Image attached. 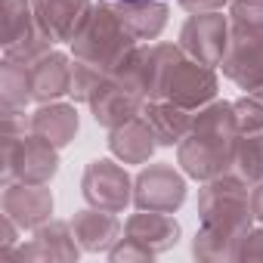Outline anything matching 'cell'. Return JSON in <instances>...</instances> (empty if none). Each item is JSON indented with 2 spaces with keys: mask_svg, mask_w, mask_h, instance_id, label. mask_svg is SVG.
I'll use <instances>...</instances> for the list:
<instances>
[{
  "mask_svg": "<svg viewBox=\"0 0 263 263\" xmlns=\"http://www.w3.org/2000/svg\"><path fill=\"white\" fill-rule=\"evenodd\" d=\"M238 124L232 102H208L192 115V130L177 146V161L192 180H217L232 171L238 149Z\"/></svg>",
  "mask_w": 263,
  "mask_h": 263,
  "instance_id": "1",
  "label": "cell"
},
{
  "mask_svg": "<svg viewBox=\"0 0 263 263\" xmlns=\"http://www.w3.org/2000/svg\"><path fill=\"white\" fill-rule=\"evenodd\" d=\"M137 47V37L130 34L115 10V4H96L84 28L71 41V53L81 62H90L102 71H115Z\"/></svg>",
  "mask_w": 263,
  "mask_h": 263,
  "instance_id": "2",
  "label": "cell"
},
{
  "mask_svg": "<svg viewBox=\"0 0 263 263\" xmlns=\"http://www.w3.org/2000/svg\"><path fill=\"white\" fill-rule=\"evenodd\" d=\"M251 183H245L238 174H223L217 180H208L198 192V217L201 226L211 232H220L226 238H238L251 229L254 211H251Z\"/></svg>",
  "mask_w": 263,
  "mask_h": 263,
  "instance_id": "3",
  "label": "cell"
},
{
  "mask_svg": "<svg viewBox=\"0 0 263 263\" xmlns=\"http://www.w3.org/2000/svg\"><path fill=\"white\" fill-rule=\"evenodd\" d=\"M4 183H34V186H47L56 171H59V149L50 146L47 140L34 137L28 130L16 134V130H4Z\"/></svg>",
  "mask_w": 263,
  "mask_h": 263,
  "instance_id": "4",
  "label": "cell"
},
{
  "mask_svg": "<svg viewBox=\"0 0 263 263\" xmlns=\"http://www.w3.org/2000/svg\"><path fill=\"white\" fill-rule=\"evenodd\" d=\"M81 192L84 201L111 214H121L130 201H134V180L127 177V171L111 161V158H96L87 164L81 177Z\"/></svg>",
  "mask_w": 263,
  "mask_h": 263,
  "instance_id": "5",
  "label": "cell"
},
{
  "mask_svg": "<svg viewBox=\"0 0 263 263\" xmlns=\"http://www.w3.org/2000/svg\"><path fill=\"white\" fill-rule=\"evenodd\" d=\"M229 19L214 10V13H192L180 31V47L189 59L204 62V65H220L226 50H229Z\"/></svg>",
  "mask_w": 263,
  "mask_h": 263,
  "instance_id": "6",
  "label": "cell"
},
{
  "mask_svg": "<svg viewBox=\"0 0 263 263\" xmlns=\"http://www.w3.org/2000/svg\"><path fill=\"white\" fill-rule=\"evenodd\" d=\"M186 201V180L171 164H149L134 180V204L137 211H161L177 214Z\"/></svg>",
  "mask_w": 263,
  "mask_h": 263,
  "instance_id": "7",
  "label": "cell"
},
{
  "mask_svg": "<svg viewBox=\"0 0 263 263\" xmlns=\"http://www.w3.org/2000/svg\"><path fill=\"white\" fill-rule=\"evenodd\" d=\"M217 87L220 84H217L214 65H204V62H195V59L183 56L171 68V74L164 81V96L161 99H171V102H177V105L192 111V108H201V105L214 102Z\"/></svg>",
  "mask_w": 263,
  "mask_h": 263,
  "instance_id": "8",
  "label": "cell"
},
{
  "mask_svg": "<svg viewBox=\"0 0 263 263\" xmlns=\"http://www.w3.org/2000/svg\"><path fill=\"white\" fill-rule=\"evenodd\" d=\"M78 238L71 232V223L47 220L34 229V238L28 245H19L13 251H0V263H44V260H78Z\"/></svg>",
  "mask_w": 263,
  "mask_h": 263,
  "instance_id": "9",
  "label": "cell"
},
{
  "mask_svg": "<svg viewBox=\"0 0 263 263\" xmlns=\"http://www.w3.org/2000/svg\"><path fill=\"white\" fill-rule=\"evenodd\" d=\"M220 68L241 90L248 93L260 90L263 87V34H232Z\"/></svg>",
  "mask_w": 263,
  "mask_h": 263,
  "instance_id": "10",
  "label": "cell"
},
{
  "mask_svg": "<svg viewBox=\"0 0 263 263\" xmlns=\"http://www.w3.org/2000/svg\"><path fill=\"white\" fill-rule=\"evenodd\" d=\"M4 214L19 229H37L47 220H53V192L47 186L34 183H7L4 189Z\"/></svg>",
  "mask_w": 263,
  "mask_h": 263,
  "instance_id": "11",
  "label": "cell"
},
{
  "mask_svg": "<svg viewBox=\"0 0 263 263\" xmlns=\"http://www.w3.org/2000/svg\"><path fill=\"white\" fill-rule=\"evenodd\" d=\"M143 108H146V96H140L137 90L121 84L115 74H108V81L90 99V111H93L96 124L105 130H115L127 121H134L137 115H143Z\"/></svg>",
  "mask_w": 263,
  "mask_h": 263,
  "instance_id": "12",
  "label": "cell"
},
{
  "mask_svg": "<svg viewBox=\"0 0 263 263\" xmlns=\"http://www.w3.org/2000/svg\"><path fill=\"white\" fill-rule=\"evenodd\" d=\"M34 4V16L37 25L53 34V41H65L71 44L74 34L84 28V22L93 13L90 0H31Z\"/></svg>",
  "mask_w": 263,
  "mask_h": 263,
  "instance_id": "13",
  "label": "cell"
},
{
  "mask_svg": "<svg viewBox=\"0 0 263 263\" xmlns=\"http://www.w3.org/2000/svg\"><path fill=\"white\" fill-rule=\"evenodd\" d=\"M71 232L81 245V251H90V254H108L118 238H121V223L111 211H102V208H84L71 217Z\"/></svg>",
  "mask_w": 263,
  "mask_h": 263,
  "instance_id": "14",
  "label": "cell"
},
{
  "mask_svg": "<svg viewBox=\"0 0 263 263\" xmlns=\"http://www.w3.org/2000/svg\"><path fill=\"white\" fill-rule=\"evenodd\" d=\"M180 232H183L180 223L171 214H161V211H137L134 217H127V223H124V235L140 241L152 254L171 251L180 241Z\"/></svg>",
  "mask_w": 263,
  "mask_h": 263,
  "instance_id": "15",
  "label": "cell"
},
{
  "mask_svg": "<svg viewBox=\"0 0 263 263\" xmlns=\"http://www.w3.org/2000/svg\"><path fill=\"white\" fill-rule=\"evenodd\" d=\"M108 149H111V155L121 164H146L155 155L158 140L152 134L149 121L143 115H137L134 121H127V124L108 130Z\"/></svg>",
  "mask_w": 263,
  "mask_h": 263,
  "instance_id": "16",
  "label": "cell"
},
{
  "mask_svg": "<svg viewBox=\"0 0 263 263\" xmlns=\"http://www.w3.org/2000/svg\"><path fill=\"white\" fill-rule=\"evenodd\" d=\"M78 127H81V118H78V108L68 105V102H44L31 121H28V130L34 137L47 140L50 146L56 149H65L74 137H78Z\"/></svg>",
  "mask_w": 263,
  "mask_h": 263,
  "instance_id": "17",
  "label": "cell"
},
{
  "mask_svg": "<svg viewBox=\"0 0 263 263\" xmlns=\"http://www.w3.org/2000/svg\"><path fill=\"white\" fill-rule=\"evenodd\" d=\"M71 90V62L65 53H44L37 62H31V93L34 102H56Z\"/></svg>",
  "mask_w": 263,
  "mask_h": 263,
  "instance_id": "18",
  "label": "cell"
},
{
  "mask_svg": "<svg viewBox=\"0 0 263 263\" xmlns=\"http://www.w3.org/2000/svg\"><path fill=\"white\" fill-rule=\"evenodd\" d=\"M124 28L137 41H155L167 25V4L164 0H111Z\"/></svg>",
  "mask_w": 263,
  "mask_h": 263,
  "instance_id": "19",
  "label": "cell"
},
{
  "mask_svg": "<svg viewBox=\"0 0 263 263\" xmlns=\"http://www.w3.org/2000/svg\"><path fill=\"white\" fill-rule=\"evenodd\" d=\"M143 118L149 121L158 146H180L186 134L192 130V115L189 108L171 102V99H146Z\"/></svg>",
  "mask_w": 263,
  "mask_h": 263,
  "instance_id": "20",
  "label": "cell"
},
{
  "mask_svg": "<svg viewBox=\"0 0 263 263\" xmlns=\"http://www.w3.org/2000/svg\"><path fill=\"white\" fill-rule=\"evenodd\" d=\"M37 28L31 0H0V44L10 47Z\"/></svg>",
  "mask_w": 263,
  "mask_h": 263,
  "instance_id": "21",
  "label": "cell"
},
{
  "mask_svg": "<svg viewBox=\"0 0 263 263\" xmlns=\"http://www.w3.org/2000/svg\"><path fill=\"white\" fill-rule=\"evenodd\" d=\"M0 99H4V108H25L28 102H34L31 65L4 59V65H0Z\"/></svg>",
  "mask_w": 263,
  "mask_h": 263,
  "instance_id": "22",
  "label": "cell"
},
{
  "mask_svg": "<svg viewBox=\"0 0 263 263\" xmlns=\"http://www.w3.org/2000/svg\"><path fill=\"white\" fill-rule=\"evenodd\" d=\"M232 171L245 183H251V186L263 180V134H251V137H241L238 140Z\"/></svg>",
  "mask_w": 263,
  "mask_h": 263,
  "instance_id": "23",
  "label": "cell"
},
{
  "mask_svg": "<svg viewBox=\"0 0 263 263\" xmlns=\"http://www.w3.org/2000/svg\"><path fill=\"white\" fill-rule=\"evenodd\" d=\"M192 257L195 260H235L238 257V238H226L211 229H198L192 241Z\"/></svg>",
  "mask_w": 263,
  "mask_h": 263,
  "instance_id": "24",
  "label": "cell"
},
{
  "mask_svg": "<svg viewBox=\"0 0 263 263\" xmlns=\"http://www.w3.org/2000/svg\"><path fill=\"white\" fill-rule=\"evenodd\" d=\"M108 81V71H102V68H96V65H90V62H81V59H74V65H71V90H68V96L74 99V102H87L90 105V99L99 93V87Z\"/></svg>",
  "mask_w": 263,
  "mask_h": 263,
  "instance_id": "25",
  "label": "cell"
},
{
  "mask_svg": "<svg viewBox=\"0 0 263 263\" xmlns=\"http://www.w3.org/2000/svg\"><path fill=\"white\" fill-rule=\"evenodd\" d=\"M53 34H47L41 25L28 34V37H22V41H16V44H10V47H4V59H16V62H25V65H31V62H37L44 53H50L53 50Z\"/></svg>",
  "mask_w": 263,
  "mask_h": 263,
  "instance_id": "26",
  "label": "cell"
},
{
  "mask_svg": "<svg viewBox=\"0 0 263 263\" xmlns=\"http://www.w3.org/2000/svg\"><path fill=\"white\" fill-rule=\"evenodd\" d=\"M229 25L232 34H263V0H232Z\"/></svg>",
  "mask_w": 263,
  "mask_h": 263,
  "instance_id": "27",
  "label": "cell"
},
{
  "mask_svg": "<svg viewBox=\"0 0 263 263\" xmlns=\"http://www.w3.org/2000/svg\"><path fill=\"white\" fill-rule=\"evenodd\" d=\"M232 108H235V124H238V134H241V137L263 134V99H257V96L251 93V96L235 99Z\"/></svg>",
  "mask_w": 263,
  "mask_h": 263,
  "instance_id": "28",
  "label": "cell"
},
{
  "mask_svg": "<svg viewBox=\"0 0 263 263\" xmlns=\"http://www.w3.org/2000/svg\"><path fill=\"white\" fill-rule=\"evenodd\" d=\"M152 257L155 254L149 248H143L140 241H134L130 235L118 238V245L108 251V260H115V263H140V260H152Z\"/></svg>",
  "mask_w": 263,
  "mask_h": 263,
  "instance_id": "29",
  "label": "cell"
},
{
  "mask_svg": "<svg viewBox=\"0 0 263 263\" xmlns=\"http://www.w3.org/2000/svg\"><path fill=\"white\" fill-rule=\"evenodd\" d=\"M235 260H263V226L260 229H248L241 235Z\"/></svg>",
  "mask_w": 263,
  "mask_h": 263,
  "instance_id": "30",
  "label": "cell"
},
{
  "mask_svg": "<svg viewBox=\"0 0 263 263\" xmlns=\"http://www.w3.org/2000/svg\"><path fill=\"white\" fill-rule=\"evenodd\" d=\"M229 0H180V7L189 10V13H214V10H223Z\"/></svg>",
  "mask_w": 263,
  "mask_h": 263,
  "instance_id": "31",
  "label": "cell"
},
{
  "mask_svg": "<svg viewBox=\"0 0 263 263\" xmlns=\"http://www.w3.org/2000/svg\"><path fill=\"white\" fill-rule=\"evenodd\" d=\"M251 211H254V220L263 223V180L254 183V189H251Z\"/></svg>",
  "mask_w": 263,
  "mask_h": 263,
  "instance_id": "32",
  "label": "cell"
},
{
  "mask_svg": "<svg viewBox=\"0 0 263 263\" xmlns=\"http://www.w3.org/2000/svg\"><path fill=\"white\" fill-rule=\"evenodd\" d=\"M254 96H257V99H263V87H260V90H254Z\"/></svg>",
  "mask_w": 263,
  "mask_h": 263,
  "instance_id": "33",
  "label": "cell"
}]
</instances>
